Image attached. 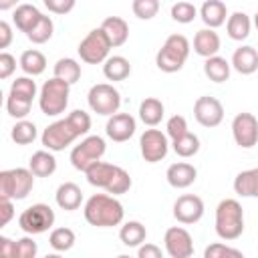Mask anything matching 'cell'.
Here are the masks:
<instances>
[{"label": "cell", "mask_w": 258, "mask_h": 258, "mask_svg": "<svg viewBox=\"0 0 258 258\" xmlns=\"http://www.w3.org/2000/svg\"><path fill=\"white\" fill-rule=\"evenodd\" d=\"M67 121L71 123V127L75 129V133L81 137V135H87L89 129H91V117L89 113H85L83 109H75L73 113H69Z\"/></svg>", "instance_id": "obj_42"}, {"label": "cell", "mask_w": 258, "mask_h": 258, "mask_svg": "<svg viewBox=\"0 0 258 258\" xmlns=\"http://www.w3.org/2000/svg\"><path fill=\"white\" fill-rule=\"evenodd\" d=\"M30 107H32V101H30V99H24V97H18V95L8 93L6 111H8L10 117H14V119H24V117L30 113Z\"/></svg>", "instance_id": "obj_38"}, {"label": "cell", "mask_w": 258, "mask_h": 258, "mask_svg": "<svg viewBox=\"0 0 258 258\" xmlns=\"http://www.w3.org/2000/svg\"><path fill=\"white\" fill-rule=\"evenodd\" d=\"M107 151L105 139L101 135H87L79 145L73 147L71 151V163L79 171H87L93 163H97Z\"/></svg>", "instance_id": "obj_6"}, {"label": "cell", "mask_w": 258, "mask_h": 258, "mask_svg": "<svg viewBox=\"0 0 258 258\" xmlns=\"http://www.w3.org/2000/svg\"><path fill=\"white\" fill-rule=\"evenodd\" d=\"M54 77L67 81L69 85H75L79 79H81V64L75 60V58H58L56 64H54Z\"/></svg>", "instance_id": "obj_33"}, {"label": "cell", "mask_w": 258, "mask_h": 258, "mask_svg": "<svg viewBox=\"0 0 258 258\" xmlns=\"http://www.w3.org/2000/svg\"><path fill=\"white\" fill-rule=\"evenodd\" d=\"M0 254L4 258H16V242L6 236H0Z\"/></svg>", "instance_id": "obj_49"}, {"label": "cell", "mask_w": 258, "mask_h": 258, "mask_svg": "<svg viewBox=\"0 0 258 258\" xmlns=\"http://www.w3.org/2000/svg\"><path fill=\"white\" fill-rule=\"evenodd\" d=\"M28 167L36 177H48L56 171V159H54L50 149H40V151L32 153V157L28 161Z\"/></svg>", "instance_id": "obj_25"}, {"label": "cell", "mask_w": 258, "mask_h": 258, "mask_svg": "<svg viewBox=\"0 0 258 258\" xmlns=\"http://www.w3.org/2000/svg\"><path fill=\"white\" fill-rule=\"evenodd\" d=\"M171 145H173V151H175L179 157H194V155L200 151V139H198V135H194V133H189V131L183 133L181 137L173 139Z\"/></svg>", "instance_id": "obj_37"}, {"label": "cell", "mask_w": 258, "mask_h": 258, "mask_svg": "<svg viewBox=\"0 0 258 258\" xmlns=\"http://www.w3.org/2000/svg\"><path fill=\"white\" fill-rule=\"evenodd\" d=\"M42 4H44L52 14H69V12L75 8L77 0H42Z\"/></svg>", "instance_id": "obj_47"}, {"label": "cell", "mask_w": 258, "mask_h": 258, "mask_svg": "<svg viewBox=\"0 0 258 258\" xmlns=\"http://www.w3.org/2000/svg\"><path fill=\"white\" fill-rule=\"evenodd\" d=\"M254 26H256V28H258V12H256V14H254Z\"/></svg>", "instance_id": "obj_54"}, {"label": "cell", "mask_w": 258, "mask_h": 258, "mask_svg": "<svg viewBox=\"0 0 258 258\" xmlns=\"http://www.w3.org/2000/svg\"><path fill=\"white\" fill-rule=\"evenodd\" d=\"M40 16H42V12L34 4H20V6H16V10L12 14V22L16 24V28L20 32L28 34L34 28V24L40 20Z\"/></svg>", "instance_id": "obj_24"}, {"label": "cell", "mask_w": 258, "mask_h": 258, "mask_svg": "<svg viewBox=\"0 0 258 258\" xmlns=\"http://www.w3.org/2000/svg\"><path fill=\"white\" fill-rule=\"evenodd\" d=\"M129 187H131V175L123 167H119L115 177H113V181H111V185L107 187V191L113 194V196H121V194L129 191Z\"/></svg>", "instance_id": "obj_43"}, {"label": "cell", "mask_w": 258, "mask_h": 258, "mask_svg": "<svg viewBox=\"0 0 258 258\" xmlns=\"http://www.w3.org/2000/svg\"><path fill=\"white\" fill-rule=\"evenodd\" d=\"M52 224H54V212L46 204H32L18 218L20 230L26 232V234H30V236H36V234L46 232L48 228H52Z\"/></svg>", "instance_id": "obj_9"}, {"label": "cell", "mask_w": 258, "mask_h": 258, "mask_svg": "<svg viewBox=\"0 0 258 258\" xmlns=\"http://www.w3.org/2000/svg\"><path fill=\"white\" fill-rule=\"evenodd\" d=\"M77 50H79L81 60H85L89 64H99V62H105L109 58L111 42H109L103 28H95L81 40Z\"/></svg>", "instance_id": "obj_8"}, {"label": "cell", "mask_w": 258, "mask_h": 258, "mask_svg": "<svg viewBox=\"0 0 258 258\" xmlns=\"http://www.w3.org/2000/svg\"><path fill=\"white\" fill-rule=\"evenodd\" d=\"M194 117L202 127H218L224 119V107L216 97L204 95L194 103Z\"/></svg>", "instance_id": "obj_13"}, {"label": "cell", "mask_w": 258, "mask_h": 258, "mask_svg": "<svg viewBox=\"0 0 258 258\" xmlns=\"http://www.w3.org/2000/svg\"><path fill=\"white\" fill-rule=\"evenodd\" d=\"M244 232V212L238 200L226 198L216 208V234L222 240H236Z\"/></svg>", "instance_id": "obj_2"}, {"label": "cell", "mask_w": 258, "mask_h": 258, "mask_svg": "<svg viewBox=\"0 0 258 258\" xmlns=\"http://www.w3.org/2000/svg\"><path fill=\"white\" fill-rule=\"evenodd\" d=\"M226 16H228V8L222 0H206L200 8V18L208 28L222 26L226 22Z\"/></svg>", "instance_id": "obj_23"}, {"label": "cell", "mask_w": 258, "mask_h": 258, "mask_svg": "<svg viewBox=\"0 0 258 258\" xmlns=\"http://www.w3.org/2000/svg\"><path fill=\"white\" fill-rule=\"evenodd\" d=\"M234 191L242 198H258V167L240 171L234 179Z\"/></svg>", "instance_id": "obj_26"}, {"label": "cell", "mask_w": 258, "mask_h": 258, "mask_svg": "<svg viewBox=\"0 0 258 258\" xmlns=\"http://www.w3.org/2000/svg\"><path fill=\"white\" fill-rule=\"evenodd\" d=\"M204 216V202L200 196L183 194L173 204V218L179 224H196Z\"/></svg>", "instance_id": "obj_15"}, {"label": "cell", "mask_w": 258, "mask_h": 258, "mask_svg": "<svg viewBox=\"0 0 258 258\" xmlns=\"http://www.w3.org/2000/svg\"><path fill=\"white\" fill-rule=\"evenodd\" d=\"M139 149L147 163L161 161L169 151L167 133H161L159 129H145L143 135L139 137Z\"/></svg>", "instance_id": "obj_11"}, {"label": "cell", "mask_w": 258, "mask_h": 258, "mask_svg": "<svg viewBox=\"0 0 258 258\" xmlns=\"http://www.w3.org/2000/svg\"><path fill=\"white\" fill-rule=\"evenodd\" d=\"M77 137H79V135L75 133V129L71 127V123H69L67 117H64V119H58V121L50 123V125L42 131L40 141H42V145H44L46 149H50V151H62V149L69 147Z\"/></svg>", "instance_id": "obj_10"}, {"label": "cell", "mask_w": 258, "mask_h": 258, "mask_svg": "<svg viewBox=\"0 0 258 258\" xmlns=\"http://www.w3.org/2000/svg\"><path fill=\"white\" fill-rule=\"evenodd\" d=\"M34 173L30 167H14L0 171V198L2 200H24L34 187Z\"/></svg>", "instance_id": "obj_5"}, {"label": "cell", "mask_w": 258, "mask_h": 258, "mask_svg": "<svg viewBox=\"0 0 258 258\" xmlns=\"http://www.w3.org/2000/svg\"><path fill=\"white\" fill-rule=\"evenodd\" d=\"M139 258H161V248L155 244H141L137 250Z\"/></svg>", "instance_id": "obj_50"}, {"label": "cell", "mask_w": 258, "mask_h": 258, "mask_svg": "<svg viewBox=\"0 0 258 258\" xmlns=\"http://www.w3.org/2000/svg\"><path fill=\"white\" fill-rule=\"evenodd\" d=\"M52 32H54V22L50 20V16H44L42 14L40 20L34 24V28L26 34V38L30 42H34V44H44L46 40H50Z\"/></svg>", "instance_id": "obj_36"}, {"label": "cell", "mask_w": 258, "mask_h": 258, "mask_svg": "<svg viewBox=\"0 0 258 258\" xmlns=\"http://www.w3.org/2000/svg\"><path fill=\"white\" fill-rule=\"evenodd\" d=\"M69 95H71V85L58 77L48 79L42 87H40V95H38V105L40 111L46 117H56L60 113H64L67 105H69Z\"/></svg>", "instance_id": "obj_4"}, {"label": "cell", "mask_w": 258, "mask_h": 258, "mask_svg": "<svg viewBox=\"0 0 258 258\" xmlns=\"http://www.w3.org/2000/svg\"><path fill=\"white\" fill-rule=\"evenodd\" d=\"M165 177H167V183L175 189H183V187H189L196 177H198V169L191 165V163H185V161H177V163H171L165 171Z\"/></svg>", "instance_id": "obj_17"}, {"label": "cell", "mask_w": 258, "mask_h": 258, "mask_svg": "<svg viewBox=\"0 0 258 258\" xmlns=\"http://www.w3.org/2000/svg\"><path fill=\"white\" fill-rule=\"evenodd\" d=\"M196 16H198V8L191 2L181 0V2H175L171 6V18L175 22H179V24H189Z\"/></svg>", "instance_id": "obj_39"}, {"label": "cell", "mask_w": 258, "mask_h": 258, "mask_svg": "<svg viewBox=\"0 0 258 258\" xmlns=\"http://www.w3.org/2000/svg\"><path fill=\"white\" fill-rule=\"evenodd\" d=\"M187 54H189V40L183 34H171L165 38L163 46L155 54V64L163 73H177L187 60Z\"/></svg>", "instance_id": "obj_3"}, {"label": "cell", "mask_w": 258, "mask_h": 258, "mask_svg": "<svg viewBox=\"0 0 258 258\" xmlns=\"http://www.w3.org/2000/svg\"><path fill=\"white\" fill-rule=\"evenodd\" d=\"M163 242H165V252L171 258H189L194 254V240L185 228L179 226L167 228Z\"/></svg>", "instance_id": "obj_14"}, {"label": "cell", "mask_w": 258, "mask_h": 258, "mask_svg": "<svg viewBox=\"0 0 258 258\" xmlns=\"http://www.w3.org/2000/svg\"><path fill=\"white\" fill-rule=\"evenodd\" d=\"M204 256L206 258H224V256H232V258H242V252L236 250V248H230L226 244H210L206 250H204Z\"/></svg>", "instance_id": "obj_44"}, {"label": "cell", "mask_w": 258, "mask_h": 258, "mask_svg": "<svg viewBox=\"0 0 258 258\" xmlns=\"http://www.w3.org/2000/svg\"><path fill=\"white\" fill-rule=\"evenodd\" d=\"M20 69L28 75V77H38L44 73L46 69V58L40 50L36 48H28L20 54Z\"/></svg>", "instance_id": "obj_32"}, {"label": "cell", "mask_w": 258, "mask_h": 258, "mask_svg": "<svg viewBox=\"0 0 258 258\" xmlns=\"http://www.w3.org/2000/svg\"><path fill=\"white\" fill-rule=\"evenodd\" d=\"M87 101H89V107L93 113L97 115H105V117H111L119 111L121 107V95L119 91L109 85V83H99V85H93L89 89V95H87Z\"/></svg>", "instance_id": "obj_7"}, {"label": "cell", "mask_w": 258, "mask_h": 258, "mask_svg": "<svg viewBox=\"0 0 258 258\" xmlns=\"http://www.w3.org/2000/svg\"><path fill=\"white\" fill-rule=\"evenodd\" d=\"M85 220L97 228H113L123 222L125 210L119 200L107 194H95L85 202Z\"/></svg>", "instance_id": "obj_1"}, {"label": "cell", "mask_w": 258, "mask_h": 258, "mask_svg": "<svg viewBox=\"0 0 258 258\" xmlns=\"http://www.w3.org/2000/svg\"><path fill=\"white\" fill-rule=\"evenodd\" d=\"M36 252H38V246L30 236L16 240V258H34Z\"/></svg>", "instance_id": "obj_46"}, {"label": "cell", "mask_w": 258, "mask_h": 258, "mask_svg": "<svg viewBox=\"0 0 258 258\" xmlns=\"http://www.w3.org/2000/svg\"><path fill=\"white\" fill-rule=\"evenodd\" d=\"M135 129H137V123L129 113H115V115L109 117V121L105 125L107 137L117 141V143L129 141L135 135Z\"/></svg>", "instance_id": "obj_16"}, {"label": "cell", "mask_w": 258, "mask_h": 258, "mask_svg": "<svg viewBox=\"0 0 258 258\" xmlns=\"http://www.w3.org/2000/svg\"><path fill=\"white\" fill-rule=\"evenodd\" d=\"M165 131H167V137L173 141L177 137H181L183 133H187V121L185 117L181 115H173L167 119V125H165Z\"/></svg>", "instance_id": "obj_45"}, {"label": "cell", "mask_w": 258, "mask_h": 258, "mask_svg": "<svg viewBox=\"0 0 258 258\" xmlns=\"http://www.w3.org/2000/svg\"><path fill=\"white\" fill-rule=\"evenodd\" d=\"M103 75L109 79V81H125L129 75H131V64L125 56L121 54H113L109 56L105 62H103Z\"/></svg>", "instance_id": "obj_29"}, {"label": "cell", "mask_w": 258, "mask_h": 258, "mask_svg": "<svg viewBox=\"0 0 258 258\" xmlns=\"http://www.w3.org/2000/svg\"><path fill=\"white\" fill-rule=\"evenodd\" d=\"M250 28H252V20L246 12H234L228 16L226 30L232 40H246L250 36Z\"/></svg>", "instance_id": "obj_27"}, {"label": "cell", "mask_w": 258, "mask_h": 258, "mask_svg": "<svg viewBox=\"0 0 258 258\" xmlns=\"http://www.w3.org/2000/svg\"><path fill=\"white\" fill-rule=\"evenodd\" d=\"M230 69H232V64H230L224 56H218V54L208 56L206 62H204V73H206V77H208L210 81H214V83H224V81H228V79H230Z\"/></svg>", "instance_id": "obj_30"}, {"label": "cell", "mask_w": 258, "mask_h": 258, "mask_svg": "<svg viewBox=\"0 0 258 258\" xmlns=\"http://www.w3.org/2000/svg\"><path fill=\"white\" fill-rule=\"evenodd\" d=\"M12 42V28L6 20L0 22V48H6Z\"/></svg>", "instance_id": "obj_52"}, {"label": "cell", "mask_w": 258, "mask_h": 258, "mask_svg": "<svg viewBox=\"0 0 258 258\" xmlns=\"http://www.w3.org/2000/svg\"><path fill=\"white\" fill-rule=\"evenodd\" d=\"M240 75H252L258 71V52L254 46H240L234 50L232 54V62H230Z\"/></svg>", "instance_id": "obj_21"}, {"label": "cell", "mask_w": 258, "mask_h": 258, "mask_svg": "<svg viewBox=\"0 0 258 258\" xmlns=\"http://www.w3.org/2000/svg\"><path fill=\"white\" fill-rule=\"evenodd\" d=\"M117 169H119V165L105 163V161H101V159H99L97 163H93V165L85 171V175H87V181H89L91 185L107 189V187L111 185V181H113V177H115Z\"/></svg>", "instance_id": "obj_19"}, {"label": "cell", "mask_w": 258, "mask_h": 258, "mask_svg": "<svg viewBox=\"0 0 258 258\" xmlns=\"http://www.w3.org/2000/svg\"><path fill=\"white\" fill-rule=\"evenodd\" d=\"M194 50L196 54L208 58V56H214L218 54L220 50V36L214 28H202L196 32L194 36Z\"/></svg>", "instance_id": "obj_20"}, {"label": "cell", "mask_w": 258, "mask_h": 258, "mask_svg": "<svg viewBox=\"0 0 258 258\" xmlns=\"http://www.w3.org/2000/svg\"><path fill=\"white\" fill-rule=\"evenodd\" d=\"M18 0H0V10H10L12 6H16Z\"/></svg>", "instance_id": "obj_53"}, {"label": "cell", "mask_w": 258, "mask_h": 258, "mask_svg": "<svg viewBox=\"0 0 258 258\" xmlns=\"http://www.w3.org/2000/svg\"><path fill=\"white\" fill-rule=\"evenodd\" d=\"M232 135L236 145L250 149L258 143V119L252 113H238L232 121Z\"/></svg>", "instance_id": "obj_12"}, {"label": "cell", "mask_w": 258, "mask_h": 258, "mask_svg": "<svg viewBox=\"0 0 258 258\" xmlns=\"http://www.w3.org/2000/svg\"><path fill=\"white\" fill-rule=\"evenodd\" d=\"M119 238H121V242H123L125 246L135 248V246H141V244L145 242V238H147V230H145V226H143L141 222H137V220H129V222H125V224L121 226V230H119Z\"/></svg>", "instance_id": "obj_31"}, {"label": "cell", "mask_w": 258, "mask_h": 258, "mask_svg": "<svg viewBox=\"0 0 258 258\" xmlns=\"http://www.w3.org/2000/svg\"><path fill=\"white\" fill-rule=\"evenodd\" d=\"M36 135H38L36 125L32 121H26V119H18L16 125L12 127V131H10V137L16 145H28L36 139Z\"/></svg>", "instance_id": "obj_34"}, {"label": "cell", "mask_w": 258, "mask_h": 258, "mask_svg": "<svg viewBox=\"0 0 258 258\" xmlns=\"http://www.w3.org/2000/svg\"><path fill=\"white\" fill-rule=\"evenodd\" d=\"M10 93L32 101V99L36 97V83H34L30 77H18L16 81H12V85H10Z\"/></svg>", "instance_id": "obj_40"}, {"label": "cell", "mask_w": 258, "mask_h": 258, "mask_svg": "<svg viewBox=\"0 0 258 258\" xmlns=\"http://www.w3.org/2000/svg\"><path fill=\"white\" fill-rule=\"evenodd\" d=\"M163 115H165V107H163V103H161L159 99L147 97V99L141 101V105H139V119H141L145 125L155 127L157 123H161Z\"/></svg>", "instance_id": "obj_28"}, {"label": "cell", "mask_w": 258, "mask_h": 258, "mask_svg": "<svg viewBox=\"0 0 258 258\" xmlns=\"http://www.w3.org/2000/svg\"><path fill=\"white\" fill-rule=\"evenodd\" d=\"M133 14L141 20H151L159 12V0H133Z\"/></svg>", "instance_id": "obj_41"}, {"label": "cell", "mask_w": 258, "mask_h": 258, "mask_svg": "<svg viewBox=\"0 0 258 258\" xmlns=\"http://www.w3.org/2000/svg\"><path fill=\"white\" fill-rule=\"evenodd\" d=\"M101 28L105 30V34H107V38H109V42H111L113 48L125 44L127 38H129V24L121 16H107L103 20Z\"/></svg>", "instance_id": "obj_22"}, {"label": "cell", "mask_w": 258, "mask_h": 258, "mask_svg": "<svg viewBox=\"0 0 258 258\" xmlns=\"http://www.w3.org/2000/svg\"><path fill=\"white\" fill-rule=\"evenodd\" d=\"M75 242H77V236H75V232L71 228H54L50 232V236H48V244L56 252L71 250L75 246Z\"/></svg>", "instance_id": "obj_35"}, {"label": "cell", "mask_w": 258, "mask_h": 258, "mask_svg": "<svg viewBox=\"0 0 258 258\" xmlns=\"http://www.w3.org/2000/svg\"><path fill=\"white\" fill-rule=\"evenodd\" d=\"M54 200H56V206L60 210H67V212H73V210H79L81 204H83V191L77 183L73 181H64L56 187V194H54Z\"/></svg>", "instance_id": "obj_18"}, {"label": "cell", "mask_w": 258, "mask_h": 258, "mask_svg": "<svg viewBox=\"0 0 258 258\" xmlns=\"http://www.w3.org/2000/svg\"><path fill=\"white\" fill-rule=\"evenodd\" d=\"M16 71V58L10 52H0V79H8Z\"/></svg>", "instance_id": "obj_48"}, {"label": "cell", "mask_w": 258, "mask_h": 258, "mask_svg": "<svg viewBox=\"0 0 258 258\" xmlns=\"http://www.w3.org/2000/svg\"><path fill=\"white\" fill-rule=\"evenodd\" d=\"M0 212H2V218H0V224L6 226L10 222V218L14 216V206H12V200H2L0 198Z\"/></svg>", "instance_id": "obj_51"}]
</instances>
